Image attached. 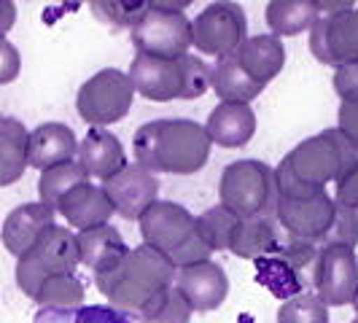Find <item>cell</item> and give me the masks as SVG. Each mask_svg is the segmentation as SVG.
Here are the masks:
<instances>
[{
	"mask_svg": "<svg viewBox=\"0 0 358 323\" xmlns=\"http://www.w3.org/2000/svg\"><path fill=\"white\" fill-rule=\"evenodd\" d=\"M27 127L19 119L0 116V186L17 183L27 170Z\"/></svg>",
	"mask_w": 358,
	"mask_h": 323,
	"instance_id": "obj_26",
	"label": "cell"
},
{
	"mask_svg": "<svg viewBox=\"0 0 358 323\" xmlns=\"http://www.w3.org/2000/svg\"><path fill=\"white\" fill-rule=\"evenodd\" d=\"M337 129L345 135V141L353 145V151L358 154V103H342Z\"/></svg>",
	"mask_w": 358,
	"mask_h": 323,
	"instance_id": "obj_38",
	"label": "cell"
},
{
	"mask_svg": "<svg viewBox=\"0 0 358 323\" xmlns=\"http://www.w3.org/2000/svg\"><path fill=\"white\" fill-rule=\"evenodd\" d=\"M334 202H340L350 210H358V164L337 183V197Z\"/></svg>",
	"mask_w": 358,
	"mask_h": 323,
	"instance_id": "obj_39",
	"label": "cell"
},
{
	"mask_svg": "<svg viewBox=\"0 0 358 323\" xmlns=\"http://www.w3.org/2000/svg\"><path fill=\"white\" fill-rule=\"evenodd\" d=\"M278 323H329V307L315 294H299L280 305Z\"/></svg>",
	"mask_w": 358,
	"mask_h": 323,
	"instance_id": "obj_32",
	"label": "cell"
},
{
	"mask_svg": "<svg viewBox=\"0 0 358 323\" xmlns=\"http://www.w3.org/2000/svg\"><path fill=\"white\" fill-rule=\"evenodd\" d=\"M186 57L178 59H157L148 54H138L129 65V81L138 94L151 103H170L186 100Z\"/></svg>",
	"mask_w": 358,
	"mask_h": 323,
	"instance_id": "obj_14",
	"label": "cell"
},
{
	"mask_svg": "<svg viewBox=\"0 0 358 323\" xmlns=\"http://www.w3.org/2000/svg\"><path fill=\"white\" fill-rule=\"evenodd\" d=\"M78 164L90 178H100L106 183L116 173H122L129 162L124 157L122 141L113 132H108L103 127H92L84 135V141L78 143Z\"/></svg>",
	"mask_w": 358,
	"mask_h": 323,
	"instance_id": "obj_19",
	"label": "cell"
},
{
	"mask_svg": "<svg viewBox=\"0 0 358 323\" xmlns=\"http://www.w3.org/2000/svg\"><path fill=\"white\" fill-rule=\"evenodd\" d=\"M310 52L329 65H358V8L353 3H323L310 27Z\"/></svg>",
	"mask_w": 358,
	"mask_h": 323,
	"instance_id": "obj_8",
	"label": "cell"
},
{
	"mask_svg": "<svg viewBox=\"0 0 358 323\" xmlns=\"http://www.w3.org/2000/svg\"><path fill=\"white\" fill-rule=\"evenodd\" d=\"M90 175L84 173V167L78 162H68V164H57V167H49L41 173V180H38V194H41V202L46 208H52L57 213V205L59 199L65 197L71 189H76L78 183H87Z\"/></svg>",
	"mask_w": 358,
	"mask_h": 323,
	"instance_id": "obj_29",
	"label": "cell"
},
{
	"mask_svg": "<svg viewBox=\"0 0 358 323\" xmlns=\"http://www.w3.org/2000/svg\"><path fill=\"white\" fill-rule=\"evenodd\" d=\"M132 97H135V87L129 76L116 68H103L81 84V89L76 94V110L87 124L106 129L108 124L122 122L129 113Z\"/></svg>",
	"mask_w": 358,
	"mask_h": 323,
	"instance_id": "obj_9",
	"label": "cell"
},
{
	"mask_svg": "<svg viewBox=\"0 0 358 323\" xmlns=\"http://www.w3.org/2000/svg\"><path fill=\"white\" fill-rule=\"evenodd\" d=\"M348 245V248H356L358 245V210H350L337 202V210H334V221L329 227V232L323 234L321 245Z\"/></svg>",
	"mask_w": 358,
	"mask_h": 323,
	"instance_id": "obj_33",
	"label": "cell"
},
{
	"mask_svg": "<svg viewBox=\"0 0 358 323\" xmlns=\"http://www.w3.org/2000/svg\"><path fill=\"white\" fill-rule=\"evenodd\" d=\"M57 213L62 215L73 229L87 232V229L108 224V218L113 215V205L106 197L103 186L87 180V183H78L76 189H71L65 197L59 199Z\"/></svg>",
	"mask_w": 358,
	"mask_h": 323,
	"instance_id": "obj_20",
	"label": "cell"
},
{
	"mask_svg": "<svg viewBox=\"0 0 358 323\" xmlns=\"http://www.w3.org/2000/svg\"><path fill=\"white\" fill-rule=\"evenodd\" d=\"M186 3H148L141 22L129 30L138 54L157 59H178L192 46V19L183 14Z\"/></svg>",
	"mask_w": 358,
	"mask_h": 323,
	"instance_id": "obj_7",
	"label": "cell"
},
{
	"mask_svg": "<svg viewBox=\"0 0 358 323\" xmlns=\"http://www.w3.org/2000/svg\"><path fill=\"white\" fill-rule=\"evenodd\" d=\"M76 240H78L81 264H87L94 272L113 267L122 256L129 253V245L124 243L122 232L116 227H110V224L94 227V229H87V232H76Z\"/></svg>",
	"mask_w": 358,
	"mask_h": 323,
	"instance_id": "obj_23",
	"label": "cell"
},
{
	"mask_svg": "<svg viewBox=\"0 0 358 323\" xmlns=\"http://www.w3.org/2000/svg\"><path fill=\"white\" fill-rule=\"evenodd\" d=\"M358 164V154L337 127L321 129L288 151L275 167L278 194L288 199L315 197L326 192V183H340Z\"/></svg>",
	"mask_w": 358,
	"mask_h": 323,
	"instance_id": "obj_2",
	"label": "cell"
},
{
	"mask_svg": "<svg viewBox=\"0 0 358 323\" xmlns=\"http://www.w3.org/2000/svg\"><path fill=\"white\" fill-rule=\"evenodd\" d=\"M49 227H54L52 208H46L43 202H24V205H19L6 215L3 229H0V240H3L6 251L19 259L36 245L38 237Z\"/></svg>",
	"mask_w": 358,
	"mask_h": 323,
	"instance_id": "obj_18",
	"label": "cell"
},
{
	"mask_svg": "<svg viewBox=\"0 0 358 323\" xmlns=\"http://www.w3.org/2000/svg\"><path fill=\"white\" fill-rule=\"evenodd\" d=\"M78 240L68 227H49L38 243L17 259V286L24 296H36L43 280L54 275H76L78 267Z\"/></svg>",
	"mask_w": 358,
	"mask_h": 323,
	"instance_id": "obj_6",
	"label": "cell"
},
{
	"mask_svg": "<svg viewBox=\"0 0 358 323\" xmlns=\"http://www.w3.org/2000/svg\"><path fill=\"white\" fill-rule=\"evenodd\" d=\"M313 291L326 307L353 305L358 291V256L348 245H326L313 269Z\"/></svg>",
	"mask_w": 358,
	"mask_h": 323,
	"instance_id": "obj_12",
	"label": "cell"
},
{
	"mask_svg": "<svg viewBox=\"0 0 358 323\" xmlns=\"http://www.w3.org/2000/svg\"><path fill=\"white\" fill-rule=\"evenodd\" d=\"M176 291L194 313H210L224 305L229 294V278L221 264L199 261V264L180 267L176 272Z\"/></svg>",
	"mask_w": 358,
	"mask_h": 323,
	"instance_id": "obj_16",
	"label": "cell"
},
{
	"mask_svg": "<svg viewBox=\"0 0 358 323\" xmlns=\"http://www.w3.org/2000/svg\"><path fill=\"white\" fill-rule=\"evenodd\" d=\"M145 6L148 3H141V0H135V3H92V11H94V17L103 19L106 24L110 27H135L141 17H143Z\"/></svg>",
	"mask_w": 358,
	"mask_h": 323,
	"instance_id": "obj_34",
	"label": "cell"
},
{
	"mask_svg": "<svg viewBox=\"0 0 358 323\" xmlns=\"http://www.w3.org/2000/svg\"><path fill=\"white\" fill-rule=\"evenodd\" d=\"M318 14V0H272L267 3V19L272 36H299V33H310L313 22Z\"/></svg>",
	"mask_w": 358,
	"mask_h": 323,
	"instance_id": "obj_27",
	"label": "cell"
},
{
	"mask_svg": "<svg viewBox=\"0 0 358 323\" xmlns=\"http://www.w3.org/2000/svg\"><path fill=\"white\" fill-rule=\"evenodd\" d=\"M334 210H337V202L326 192L305 199L280 197L278 199L275 221L286 232V237L299 240V243H313L318 248L323 234L329 232V227L334 221Z\"/></svg>",
	"mask_w": 358,
	"mask_h": 323,
	"instance_id": "obj_13",
	"label": "cell"
},
{
	"mask_svg": "<svg viewBox=\"0 0 358 323\" xmlns=\"http://www.w3.org/2000/svg\"><path fill=\"white\" fill-rule=\"evenodd\" d=\"M334 92L342 103H358V65L334 68Z\"/></svg>",
	"mask_w": 358,
	"mask_h": 323,
	"instance_id": "obj_36",
	"label": "cell"
},
{
	"mask_svg": "<svg viewBox=\"0 0 358 323\" xmlns=\"http://www.w3.org/2000/svg\"><path fill=\"white\" fill-rule=\"evenodd\" d=\"M350 323H358V315H356V318H353V321H350Z\"/></svg>",
	"mask_w": 358,
	"mask_h": 323,
	"instance_id": "obj_42",
	"label": "cell"
},
{
	"mask_svg": "<svg viewBox=\"0 0 358 323\" xmlns=\"http://www.w3.org/2000/svg\"><path fill=\"white\" fill-rule=\"evenodd\" d=\"M33 302L41 310H78L84 307V283L76 275H54L41 283Z\"/></svg>",
	"mask_w": 358,
	"mask_h": 323,
	"instance_id": "obj_28",
	"label": "cell"
},
{
	"mask_svg": "<svg viewBox=\"0 0 358 323\" xmlns=\"http://www.w3.org/2000/svg\"><path fill=\"white\" fill-rule=\"evenodd\" d=\"M19 71H22L19 49L8 41V38H0V84H11V81H17Z\"/></svg>",
	"mask_w": 358,
	"mask_h": 323,
	"instance_id": "obj_37",
	"label": "cell"
},
{
	"mask_svg": "<svg viewBox=\"0 0 358 323\" xmlns=\"http://www.w3.org/2000/svg\"><path fill=\"white\" fill-rule=\"evenodd\" d=\"M237 215L229 213L224 205H213L208 208L202 215H197V232L202 237V243L210 251H229L232 234L237 229Z\"/></svg>",
	"mask_w": 358,
	"mask_h": 323,
	"instance_id": "obj_30",
	"label": "cell"
},
{
	"mask_svg": "<svg viewBox=\"0 0 358 323\" xmlns=\"http://www.w3.org/2000/svg\"><path fill=\"white\" fill-rule=\"evenodd\" d=\"M176 272L178 269L162 253L141 245L129 248L113 267L94 272V286L113 310L124 313L135 323L162 305L167 291L176 286Z\"/></svg>",
	"mask_w": 358,
	"mask_h": 323,
	"instance_id": "obj_1",
	"label": "cell"
},
{
	"mask_svg": "<svg viewBox=\"0 0 358 323\" xmlns=\"http://www.w3.org/2000/svg\"><path fill=\"white\" fill-rule=\"evenodd\" d=\"M14 22H17V6L11 0H0V38H6Z\"/></svg>",
	"mask_w": 358,
	"mask_h": 323,
	"instance_id": "obj_40",
	"label": "cell"
},
{
	"mask_svg": "<svg viewBox=\"0 0 358 323\" xmlns=\"http://www.w3.org/2000/svg\"><path fill=\"white\" fill-rule=\"evenodd\" d=\"M353 307H356V313H358V291H356V296H353Z\"/></svg>",
	"mask_w": 358,
	"mask_h": 323,
	"instance_id": "obj_41",
	"label": "cell"
},
{
	"mask_svg": "<svg viewBox=\"0 0 358 323\" xmlns=\"http://www.w3.org/2000/svg\"><path fill=\"white\" fill-rule=\"evenodd\" d=\"M138 229L143 245L162 253L176 269L192 267L199 261H210V248L197 232V215H192L178 202L157 199L141 218Z\"/></svg>",
	"mask_w": 358,
	"mask_h": 323,
	"instance_id": "obj_4",
	"label": "cell"
},
{
	"mask_svg": "<svg viewBox=\"0 0 358 323\" xmlns=\"http://www.w3.org/2000/svg\"><path fill=\"white\" fill-rule=\"evenodd\" d=\"M221 205L237 218H275L278 178L267 162L237 159L224 167L218 183Z\"/></svg>",
	"mask_w": 358,
	"mask_h": 323,
	"instance_id": "obj_5",
	"label": "cell"
},
{
	"mask_svg": "<svg viewBox=\"0 0 358 323\" xmlns=\"http://www.w3.org/2000/svg\"><path fill=\"white\" fill-rule=\"evenodd\" d=\"M36 323H132L110 305H84L78 310H41Z\"/></svg>",
	"mask_w": 358,
	"mask_h": 323,
	"instance_id": "obj_31",
	"label": "cell"
},
{
	"mask_svg": "<svg viewBox=\"0 0 358 323\" xmlns=\"http://www.w3.org/2000/svg\"><path fill=\"white\" fill-rule=\"evenodd\" d=\"M234 54H237L240 68L248 73L253 81H259V84H264V87H267L269 81L283 71V65H286V49H283V43H280V38H275L272 33L245 38Z\"/></svg>",
	"mask_w": 358,
	"mask_h": 323,
	"instance_id": "obj_22",
	"label": "cell"
},
{
	"mask_svg": "<svg viewBox=\"0 0 358 323\" xmlns=\"http://www.w3.org/2000/svg\"><path fill=\"white\" fill-rule=\"evenodd\" d=\"M280 227L275 218H240L237 229L232 234L229 251L240 259H262L280 248L283 237H280Z\"/></svg>",
	"mask_w": 358,
	"mask_h": 323,
	"instance_id": "obj_24",
	"label": "cell"
},
{
	"mask_svg": "<svg viewBox=\"0 0 358 323\" xmlns=\"http://www.w3.org/2000/svg\"><path fill=\"white\" fill-rule=\"evenodd\" d=\"M103 192L113 205V213H119L127 221H138L157 202L159 180L154 173H148L135 162V164H127L113 178H108L103 183Z\"/></svg>",
	"mask_w": 358,
	"mask_h": 323,
	"instance_id": "obj_15",
	"label": "cell"
},
{
	"mask_svg": "<svg viewBox=\"0 0 358 323\" xmlns=\"http://www.w3.org/2000/svg\"><path fill=\"white\" fill-rule=\"evenodd\" d=\"M205 132L221 148H240L256 132V113L245 103H218L208 116Z\"/></svg>",
	"mask_w": 358,
	"mask_h": 323,
	"instance_id": "obj_21",
	"label": "cell"
},
{
	"mask_svg": "<svg viewBox=\"0 0 358 323\" xmlns=\"http://www.w3.org/2000/svg\"><path fill=\"white\" fill-rule=\"evenodd\" d=\"M210 89L221 97V103H245L251 106L253 97L264 92V84L253 81L248 73L240 68L237 54H224L210 68Z\"/></svg>",
	"mask_w": 358,
	"mask_h": 323,
	"instance_id": "obj_25",
	"label": "cell"
},
{
	"mask_svg": "<svg viewBox=\"0 0 358 323\" xmlns=\"http://www.w3.org/2000/svg\"><path fill=\"white\" fill-rule=\"evenodd\" d=\"M210 138L192 119H157L138 127L132 151L135 162L148 173L192 175L210 159Z\"/></svg>",
	"mask_w": 358,
	"mask_h": 323,
	"instance_id": "obj_3",
	"label": "cell"
},
{
	"mask_svg": "<svg viewBox=\"0 0 358 323\" xmlns=\"http://www.w3.org/2000/svg\"><path fill=\"white\" fill-rule=\"evenodd\" d=\"M318 251L321 248H315L313 243H299L286 237L275 253L256 259L259 283H264L275 296L283 299L299 296V291L313 288V269Z\"/></svg>",
	"mask_w": 358,
	"mask_h": 323,
	"instance_id": "obj_10",
	"label": "cell"
},
{
	"mask_svg": "<svg viewBox=\"0 0 358 323\" xmlns=\"http://www.w3.org/2000/svg\"><path fill=\"white\" fill-rule=\"evenodd\" d=\"M192 313H194V310L186 305V299H183L178 291H176V286H173L154 313H148L145 318H141V321H135V323H189L192 321Z\"/></svg>",
	"mask_w": 358,
	"mask_h": 323,
	"instance_id": "obj_35",
	"label": "cell"
},
{
	"mask_svg": "<svg viewBox=\"0 0 358 323\" xmlns=\"http://www.w3.org/2000/svg\"><path fill=\"white\" fill-rule=\"evenodd\" d=\"M76 157H78V141L68 124L46 122L36 127L27 138V167H36L41 173L57 164L76 162Z\"/></svg>",
	"mask_w": 358,
	"mask_h": 323,
	"instance_id": "obj_17",
	"label": "cell"
},
{
	"mask_svg": "<svg viewBox=\"0 0 358 323\" xmlns=\"http://www.w3.org/2000/svg\"><path fill=\"white\" fill-rule=\"evenodd\" d=\"M248 33V19L237 3H210L192 19V46L210 57H224L240 49Z\"/></svg>",
	"mask_w": 358,
	"mask_h": 323,
	"instance_id": "obj_11",
	"label": "cell"
}]
</instances>
